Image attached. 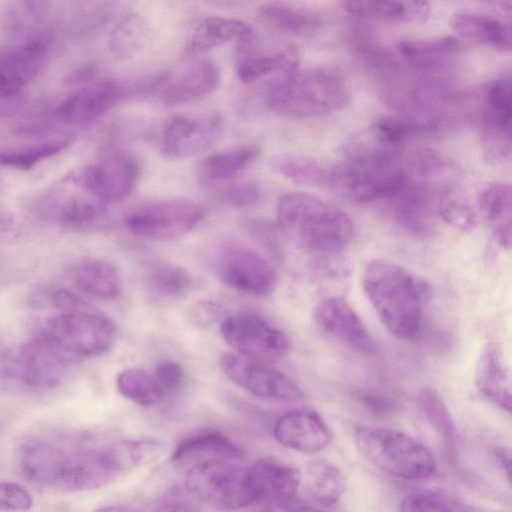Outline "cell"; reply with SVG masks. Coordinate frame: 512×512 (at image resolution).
I'll use <instances>...</instances> for the list:
<instances>
[{
  "instance_id": "1",
  "label": "cell",
  "mask_w": 512,
  "mask_h": 512,
  "mask_svg": "<svg viewBox=\"0 0 512 512\" xmlns=\"http://www.w3.org/2000/svg\"><path fill=\"white\" fill-rule=\"evenodd\" d=\"M20 467L33 483L67 492L102 488L121 474L113 444L99 446L62 437L27 441L21 449Z\"/></svg>"
},
{
  "instance_id": "2",
  "label": "cell",
  "mask_w": 512,
  "mask_h": 512,
  "mask_svg": "<svg viewBox=\"0 0 512 512\" xmlns=\"http://www.w3.org/2000/svg\"><path fill=\"white\" fill-rule=\"evenodd\" d=\"M363 289L383 325L395 336L415 338L430 296L428 283L412 271L387 260L365 267Z\"/></svg>"
},
{
  "instance_id": "3",
  "label": "cell",
  "mask_w": 512,
  "mask_h": 512,
  "mask_svg": "<svg viewBox=\"0 0 512 512\" xmlns=\"http://www.w3.org/2000/svg\"><path fill=\"white\" fill-rule=\"evenodd\" d=\"M277 220L283 234L307 251L338 252L353 235L352 221L343 210L305 192L284 195Z\"/></svg>"
},
{
  "instance_id": "4",
  "label": "cell",
  "mask_w": 512,
  "mask_h": 512,
  "mask_svg": "<svg viewBox=\"0 0 512 512\" xmlns=\"http://www.w3.org/2000/svg\"><path fill=\"white\" fill-rule=\"evenodd\" d=\"M343 78L330 70H296L279 78L266 102L275 113L289 118L323 116L342 109L349 101Z\"/></svg>"
},
{
  "instance_id": "5",
  "label": "cell",
  "mask_w": 512,
  "mask_h": 512,
  "mask_svg": "<svg viewBox=\"0 0 512 512\" xmlns=\"http://www.w3.org/2000/svg\"><path fill=\"white\" fill-rule=\"evenodd\" d=\"M328 181L342 197L367 203L394 197L408 177L396 155L361 148L334 168Z\"/></svg>"
},
{
  "instance_id": "6",
  "label": "cell",
  "mask_w": 512,
  "mask_h": 512,
  "mask_svg": "<svg viewBox=\"0 0 512 512\" xmlns=\"http://www.w3.org/2000/svg\"><path fill=\"white\" fill-rule=\"evenodd\" d=\"M354 442L370 463L399 479H426L436 469L432 453L417 439L398 430L362 426L356 429Z\"/></svg>"
},
{
  "instance_id": "7",
  "label": "cell",
  "mask_w": 512,
  "mask_h": 512,
  "mask_svg": "<svg viewBox=\"0 0 512 512\" xmlns=\"http://www.w3.org/2000/svg\"><path fill=\"white\" fill-rule=\"evenodd\" d=\"M115 334L107 316L85 306L48 318L36 333L70 363L105 353Z\"/></svg>"
},
{
  "instance_id": "8",
  "label": "cell",
  "mask_w": 512,
  "mask_h": 512,
  "mask_svg": "<svg viewBox=\"0 0 512 512\" xmlns=\"http://www.w3.org/2000/svg\"><path fill=\"white\" fill-rule=\"evenodd\" d=\"M185 490L197 501L218 510L254 505L248 467L230 460L201 463L186 471Z\"/></svg>"
},
{
  "instance_id": "9",
  "label": "cell",
  "mask_w": 512,
  "mask_h": 512,
  "mask_svg": "<svg viewBox=\"0 0 512 512\" xmlns=\"http://www.w3.org/2000/svg\"><path fill=\"white\" fill-rule=\"evenodd\" d=\"M203 217L202 207L186 198H173L145 206L126 221L129 232L152 241H169L194 229Z\"/></svg>"
},
{
  "instance_id": "10",
  "label": "cell",
  "mask_w": 512,
  "mask_h": 512,
  "mask_svg": "<svg viewBox=\"0 0 512 512\" xmlns=\"http://www.w3.org/2000/svg\"><path fill=\"white\" fill-rule=\"evenodd\" d=\"M220 332L237 354L265 364L284 356L290 347L282 331L252 313L225 317Z\"/></svg>"
},
{
  "instance_id": "11",
  "label": "cell",
  "mask_w": 512,
  "mask_h": 512,
  "mask_svg": "<svg viewBox=\"0 0 512 512\" xmlns=\"http://www.w3.org/2000/svg\"><path fill=\"white\" fill-rule=\"evenodd\" d=\"M138 175V163L133 156L121 150H112L98 163L85 166L68 177L105 205L125 199Z\"/></svg>"
},
{
  "instance_id": "12",
  "label": "cell",
  "mask_w": 512,
  "mask_h": 512,
  "mask_svg": "<svg viewBox=\"0 0 512 512\" xmlns=\"http://www.w3.org/2000/svg\"><path fill=\"white\" fill-rule=\"evenodd\" d=\"M219 363L230 381L258 397L295 401L304 396L296 383L268 364L237 353L223 354Z\"/></svg>"
},
{
  "instance_id": "13",
  "label": "cell",
  "mask_w": 512,
  "mask_h": 512,
  "mask_svg": "<svg viewBox=\"0 0 512 512\" xmlns=\"http://www.w3.org/2000/svg\"><path fill=\"white\" fill-rule=\"evenodd\" d=\"M70 364L35 334L9 355L5 369L30 388L51 389L59 385Z\"/></svg>"
},
{
  "instance_id": "14",
  "label": "cell",
  "mask_w": 512,
  "mask_h": 512,
  "mask_svg": "<svg viewBox=\"0 0 512 512\" xmlns=\"http://www.w3.org/2000/svg\"><path fill=\"white\" fill-rule=\"evenodd\" d=\"M224 121L217 113L173 117L163 130L160 150L169 159H185L209 150L221 138Z\"/></svg>"
},
{
  "instance_id": "15",
  "label": "cell",
  "mask_w": 512,
  "mask_h": 512,
  "mask_svg": "<svg viewBox=\"0 0 512 512\" xmlns=\"http://www.w3.org/2000/svg\"><path fill=\"white\" fill-rule=\"evenodd\" d=\"M48 49L43 33L0 47V99L21 98L23 89L44 67Z\"/></svg>"
},
{
  "instance_id": "16",
  "label": "cell",
  "mask_w": 512,
  "mask_h": 512,
  "mask_svg": "<svg viewBox=\"0 0 512 512\" xmlns=\"http://www.w3.org/2000/svg\"><path fill=\"white\" fill-rule=\"evenodd\" d=\"M511 95L509 76L495 80L485 93L482 146L485 159L492 163L511 154Z\"/></svg>"
},
{
  "instance_id": "17",
  "label": "cell",
  "mask_w": 512,
  "mask_h": 512,
  "mask_svg": "<svg viewBox=\"0 0 512 512\" xmlns=\"http://www.w3.org/2000/svg\"><path fill=\"white\" fill-rule=\"evenodd\" d=\"M216 272L221 282L242 293L263 296L275 285L272 266L257 253L233 247L217 260Z\"/></svg>"
},
{
  "instance_id": "18",
  "label": "cell",
  "mask_w": 512,
  "mask_h": 512,
  "mask_svg": "<svg viewBox=\"0 0 512 512\" xmlns=\"http://www.w3.org/2000/svg\"><path fill=\"white\" fill-rule=\"evenodd\" d=\"M128 92L129 87L119 80L92 82L65 98L56 112L68 125H87L113 109Z\"/></svg>"
},
{
  "instance_id": "19",
  "label": "cell",
  "mask_w": 512,
  "mask_h": 512,
  "mask_svg": "<svg viewBox=\"0 0 512 512\" xmlns=\"http://www.w3.org/2000/svg\"><path fill=\"white\" fill-rule=\"evenodd\" d=\"M248 470L254 504L266 509L284 510L296 499L301 483V473L297 468L261 459Z\"/></svg>"
},
{
  "instance_id": "20",
  "label": "cell",
  "mask_w": 512,
  "mask_h": 512,
  "mask_svg": "<svg viewBox=\"0 0 512 512\" xmlns=\"http://www.w3.org/2000/svg\"><path fill=\"white\" fill-rule=\"evenodd\" d=\"M316 325L356 351L371 354L374 342L367 328L349 303L343 298L329 297L314 308Z\"/></svg>"
},
{
  "instance_id": "21",
  "label": "cell",
  "mask_w": 512,
  "mask_h": 512,
  "mask_svg": "<svg viewBox=\"0 0 512 512\" xmlns=\"http://www.w3.org/2000/svg\"><path fill=\"white\" fill-rule=\"evenodd\" d=\"M273 435L282 446L302 453L319 452L332 439L324 420L316 412L303 409L282 415L274 425Z\"/></svg>"
},
{
  "instance_id": "22",
  "label": "cell",
  "mask_w": 512,
  "mask_h": 512,
  "mask_svg": "<svg viewBox=\"0 0 512 512\" xmlns=\"http://www.w3.org/2000/svg\"><path fill=\"white\" fill-rule=\"evenodd\" d=\"M243 454V449L223 433L204 430L182 439L175 447L171 461L188 470L209 461H234L241 458Z\"/></svg>"
},
{
  "instance_id": "23",
  "label": "cell",
  "mask_w": 512,
  "mask_h": 512,
  "mask_svg": "<svg viewBox=\"0 0 512 512\" xmlns=\"http://www.w3.org/2000/svg\"><path fill=\"white\" fill-rule=\"evenodd\" d=\"M475 386L486 399L507 413L511 412V378L501 348L486 344L477 359Z\"/></svg>"
},
{
  "instance_id": "24",
  "label": "cell",
  "mask_w": 512,
  "mask_h": 512,
  "mask_svg": "<svg viewBox=\"0 0 512 512\" xmlns=\"http://www.w3.org/2000/svg\"><path fill=\"white\" fill-rule=\"evenodd\" d=\"M395 216L409 232L428 236L435 228L437 202H434L427 188L406 185L395 196Z\"/></svg>"
},
{
  "instance_id": "25",
  "label": "cell",
  "mask_w": 512,
  "mask_h": 512,
  "mask_svg": "<svg viewBox=\"0 0 512 512\" xmlns=\"http://www.w3.org/2000/svg\"><path fill=\"white\" fill-rule=\"evenodd\" d=\"M254 40V31L246 22L219 16L203 19L189 41L187 51L200 54L230 42H237L243 48Z\"/></svg>"
},
{
  "instance_id": "26",
  "label": "cell",
  "mask_w": 512,
  "mask_h": 512,
  "mask_svg": "<svg viewBox=\"0 0 512 512\" xmlns=\"http://www.w3.org/2000/svg\"><path fill=\"white\" fill-rule=\"evenodd\" d=\"M450 28L460 37L502 52L512 47V29L499 19L469 12H457L449 19Z\"/></svg>"
},
{
  "instance_id": "27",
  "label": "cell",
  "mask_w": 512,
  "mask_h": 512,
  "mask_svg": "<svg viewBox=\"0 0 512 512\" xmlns=\"http://www.w3.org/2000/svg\"><path fill=\"white\" fill-rule=\"evenodd\" d=\"M221 82L217 63L202 60L193 64L162 91V99L170 105L187 103L214 92Z\"/></svg>"
},
{
  "instance_id": "28",
  "label": "cell",
  "mask_w": 512,
  "mask_h": 512,
  "mask_svg": "<svg viewBox=\"0 0 512 512\" xmlns=\"http://www.w3.org/2000/svg\"><path fill=\"white\" fill-rule=\"evenodd\" d=\"M478 205L495 241L503 248L511 246L512 191L507 183L488 184L481 192Z\"/></svg>"
},
{
  "instance_id": "29",
  "label": "cell",
  "mask_w": 512,
  "mask_h": 512,
  "mask_svg": "<svg viewBox=\"0 0 512 512\" xmlns=\"http://www.w3.org/2000/svg\"><path fill=\"white\" fill-rule=\"evenodd\" d=\"M72 280L80 291L101 300H114L122 290L118 270L103 260L87 259L79 262L72 270Z\"/></svg>"
},
{
  "instance_id": "30",
  "label": "cell",
  "mask_w": 512,
  "mask_h": 512,
  "mask_svg": "<svg viewBox=\"0 0 512 512\" xmlns=\"http://www.w3.org/2000/svg\"><path fill=\"white\" fill-rule=\"evenodd\" d=\"M343 6L352 15L412 24L426 22L431 13L426 1H346Z\"/></svg>"
},
{
  "instance_id": "31",
  "label": "cell",
  "mask_w": 512,
  "mask_h": 512,
  "mask_svg": "<svg viewBox=\"0 0 512 512\" xmlns=\"http://www.w3.org/2000/svg\"><path fill=\"white\" fill-rule=\"evenodd\" d=\"M144 286L149 300L165 304L184 298L192 287V278L179 266L161 264L150 270Z\"/></svg>"
},
{
  "instance_id": "32",
  "label": "cell",
  "mask_w": 512,
  "mask_h": 512,
  "mask_svg": "<svg viewBox=\"0 0 512 512\" xmlns=\"http://www.w3.org/2000/svg\"><path fill=\"white\" fill-rule=\"evenodd\" d=\"M299 60L297 47L290 45L276 53L243 57L237 65L236 74L246 84L276 72L285 76L298 70Z\"/></svg>"
},
{
  "instance_id": "33",
  "label": "cell",
  "mask_w": 512,
  "mask_h": 512,
  "mask_svg": "<svg viewBox=\"0 0 512 512\" xmlns=\"http://www.w3.org/2000/svg\"><path fill=\"white\" fill-rule=\"evenodd\" d=\"M149 29L145 19L136 12L122 15L109 36V49L119 60H131L144 48Z\"/></svg>"
},
{
  "instance_id": "34",
  "label": "cell",
  "mask_w": 512,
  "mask_h": 512,
  "mask_svg": "<svg viewBox=\"0 0 512 512\" xmlns=\"http://www.w3.org/2000/svg\"><path fill=\"white\" fill-rule=\"evenodd\" d=\"M269 165L274 172L296 184L318 186L328 181L329 177L316 159L296 153L275 154Z\"/></svg>"
},
{
  "instance_id": "35",
  "label": "cell",
  "mask_w": 512,
  "mask_h": 512,
  "mask_svg": "<svg viewBox=\"0 0 512 512\" xmlns=\"http://www.w3.org/2000/svg\"><path fill=\"white\" fill-rule=\"evenodd\" d=\"M258 16L270 26L288 33H306L319 24L307 10L287 2H268L258 9Z\"/></svg>"
},
{
  "instance_id": "36",
  "label": "cell",
  "mask_w": 512,
  "mask_h": 512,
  "mask_svg": "<svg viewBox=\"0 0 512 512\" xmlns=\"http://www.w3.org/2000/svg\"><path fill=\"white\" fill-rule=\"evenodd\" d=\"M308 482L313 498L326 506L336 504L345 489L341 470L325 459L311 462L308 467Z\"/></svg>"
},
{
  "instance_id": "37",
  "label": "cell",
  "mask_w": 512,
  "mask_h": 512,
  "mask_svg": "<svg viewBox=\"0 0 512 512\" xmlns=\"http://www.w3.org/2000/svg\"><path fill=\"white\" fill-rule=\"evenodd\" d=\"M113 450L121 473L158 461L166 450V443L157 438H138L113 443Z\"/></svg>"
},
{
  "instance_id": "38",
  "label": "cell",
  "mask_w": 512,
  "mask_h": 512,
  "mask_svg": "<svg viewBox=\"0 0 512 512\" xmlns=\"http://www.w3.org/2000/svg\"><path fill=\"white\" fill-rule=\"evenodd\" d=\"M116 386L123 397L144 407L154 406L166 397L153 375L138 368L121 371Z\"/></svg>"
},
{
  "instance_id": "39",
  "label": "cell",
  "mask_w": 512,
  "mask_h": 512,
  "mask_svg": "<svg viewBox=\"0 0 512 512\" xmlns=\"http://www.w3.org/2000/svg\"><path fill=\"white\" fill-rule=\"evenodd\" d=\"M255 145H245L207 157L203 163V172L210 180L231 178L248 167L258 156Z\"/></svg>"
},
{
  "instance_id": "40",
  "label": "cell",
  "mask_w": 512,
  "mask_h": 512,
  "mask_svg": "<svg viewBox=\"0 0 512 512\" xmlns=\"http://www.w3.org/2000/svg\"><path fill=\"white\" fill-rule=\"evenodd\" d=\"M103 206L98 200L72 195L53 207V217L61 225L82 229L92 225L102 214Z\"/></svg>"
},
{
  "instance_id": "41",
  "label": "cell",
  "mask_w": 512,
  "mask_h": 512,
  "mask_svg": "<svg viewBox=\"0 0 512 512\" xmlns=\"http://www.w3.org/2000/svg\"><path fill=\"white\" fill-rule=\"evenodd\" d=\"M438 216L449 226L461 232L472 231L478 223V213L459 192L446 190L438 198Z\"/></svg>"
},
{
  "instance_id": "42",
  "label": "cell",
  "mask_w": 512,
  "mask_h": 512,
  "mask_svg": "<svg viewBox=\"0 0 512 512\" xmlns=\"http://www.w3.org/2000/svg\"><path fill=\"white\" fill-rule=\"evenodd\" d=\"M418 405L432 427L450 444L456 439L454 420L439 393L432 388H423L417 396Z\"/></svg>"
},
{
  "instance_id": "43",
  "label": "cell",
  "mask_w": 512,
  "mask_h": 512,
  "mask_svg": "<svg viewBox=\"0 0 512 512\" xmlns=\"http://www.w3.org/2000/svg\"><path fill=\"white\" fill-rule=\"evenodd\" d=\"M460 46L458 39L445 36L428 40H405L399 43L400 53L407 59L429 63L455 53Z\"/></svg>"
},
{
  "instance_id": "44",
  "label": "cell",
  "mask_w": 512,
  "mask_h": 512,
  "mask_svg": "<svg viewBox=\"0 0 512 512\" xmlns=\"http://www.w3.org/2000/svg\"><path fill=\"white\" fill-rule=\"evenodd\" d=\"M69 144V140H53L22 149L0 151V165L29 170L43 159L60 153Z\"/></svg>"
},
{
  "instance_id": "45",
  "label": "cell",
  "mask_w": 512,
  "mask_h": 512,
  "mask_svg": "<svg viewBox=\"0 0 512 512\" xmlns=\"http://www.w3.org/2000/svg\"><path fill=\"white\" fill-rule=\"evenodd\" d=\"M370 132L373 144H368L367 148L396 156L406 136L404 125L391 116L378 119Z\"/></svg>"
},
{
  "instance_id": "46",
  "label": "cell",
  "mask_w": 512,
  "mask_h": 512,
  "mask_svg": "<svg viewBox=\"0 0 512 512\" xmlns=\"http://www.w3.org/2000/svg\"><path fill=\"white\" fill-rule=\"evenodd\" d=\"M401 512H455L449 501L435 493L420 492L407 495L400 504Z\"/></svg>"
},
{
  "instance_id": "47",
  "label": "cell",
  "mask_w": 512,
  "mask_h": 512,
  "mask_svg": "<svg viewBox=\"0 0 512 512\" xmlns=\"http://www.w3.org/2000/svg\"><path fill=\"white\" fill-rule=\"evenodd\" d=\"M46 5L47 3L42 1L16 3L8 15L9 24L15 30H25L33 27L37 22L41 21Z\"/></svg>"
},
{
  "instance_id": "48",
  "label": "cell",
  "mask_w": 512,
  "mask_h": 512,
  "mask_svg": "<svg viewBox=\"0 0 512 512\" xmlns=\"http://www.w3.org/2000/svg\"><path fill=\"white\" fill-rule=\"evenodd\" d=\"M32 505L33 498L25 487L15 482H0V511L21 512Z\"/></svg>"
},
{
  "instance_id": "49",
  "label": "cell",
  "mask_w": 512,
  "mask_h": 512,
  "mask_svg": "<svg viewBox=\"0 0 512 512\" xmlns=\"http://www.w3.org/2000/svg\"><path fill=\"white\" fill-rule=\"evenodd\" d=\"M260 196L259 187L251 182L238 183L225 189L221 195L222 201L233 208H243L253 205Z\"/></svg>"
},
{
  "instance_id": "50",
  "label": "cell",
  "mask_w": 512,
  "mask_h": 512,
  "mask_svg": "<svg viewBox=\"0 0 512 512\" xmlns=\"http://www.w3.org/2000/svg\"><path fill=\"white\" fill-rule=\"evenodd\" d=\"M152 375L165 396L176 391L183 380L181 366L169 360L157 364Z\"/></svg>"
},
{
  "instance_id": "51",
  "label": "cell",
  "mask_w": 512,
  "mask_h": 512,
  "mask_svg": "<svg viewBox=\"0 0 512 512\" xmlns=\"http://www.w3.org/2000/svg\"><path fill=\"white\" fill-rule=\"evenodd\" d=\"M445 161L440 154L431 149H422L412 158L411 168L420 177H434L441 173Z\"/></svg>"
},
{
  "instance_id": "52",
  "label": "cell",
  "mask_w": 512,
  "mask_h": 512,
  "mask_svg": "<svg viewBox=\"0 0 512 512\" xmlns=\"http://www.w3.org/2000/svg\"><path fill=\"white\" fill-rule=\"evenodd\" d=\"M186 491V490H185ZM159 512H202L195 499L186 491L172 489L158 504Z\"/></svg>"
},
{
  "instance_id": "53",
  "label": "cell",
  "mask_w": 512,
  "mask_h": 512,
  "mask_svg": "<svg viewBox=\"0 0 512 512\" xmlns=\"http://www.w3.org/2000/svg\"><path fill=\"white\" fill-rule=\"evenodd\" d=\"M48 302L64 312L76 310L84 307V303L73 292L65 288H56L48 293Z\"/></svg>"
},
{
  "instance_id": "54",
  "label": "cell",
  "mask_w": 512,
  "mask_h": 512,
  "mask_svg": "<svg viewBox=\"0 0 512 512\" xmlns=\"http://www.w3.org/2000/svg\"><path fill=\"white\" fill-rule=\"evenodd\" d=\"M224 314V309L213 302H202L195 309V318L201 324H211Z\"/></svg>"
},
{
  "instance_id": "55",
  "label": "cell",
  "mask_w": 512,
  "mask_h": 512,
  "mask_svg": "<svg viewBox=\"0 0 512 512\" xmlns=\"http://www.w3.org/2000/svg\"><path fill=\"white\" fill-rule=\"evenodd\" d=\"M360 399L365 406L375 413H387L393 410L394 407V404L389 399L377 395L365 394Z\"/></svg>"
},
{
  "instance_id": "56",
  "label": "cell",
  "mask_w": 512,
  "mask_h": 512,
  "mask_svg": "<svg viewBox=\"0 0 512 512\" xmlns=\"http://www.w3.org/2000/svg\"><path fill=\"white\" fill-rule=\"evenodd\" d=\"M97 74V67L94 64H86L75 70L69 77L73 84H90Z\"/></svg>"
},
{
  "instance_id": "57",
  "label": "cell",
  "mask_w": 512,
  "mask_h": 512,
  "mask_svg": "<svg viewBox=\"0 0 512 512\" xmlns=\"http://www.w3.org/2000/svg\"><path fill=\"white\" fill-rule=\"evenodd\" d=\"M285 512H327L310 504L295 499L285 509Z\"/></svg>"
},
{
  "instance_id": "58",
  "label": "cell",
  "mask_w": 512,
  "mask_h": 512,
  "mask_svg": "<svg viewBox=\"0 0 512 512\" xmlns=\"http://www.w3.org/2000/svg\"><path fill=\"white\" fill-rule=\"evenodd\" d=\"M498 458L507 474L508 479H510V467H511V452L509 448H502L497 452Z\"/></svg>"
},
{
  "instance_id": "59",
  "label": "cell",
  "mask_w": 512,
  "mask_h": 512,
  "mask_svg": "<svg viewBox=\"0 0 512 512\" xmlns=\"http://www.w3.org/2000/svg\"><path fill=\"white\" fill-rule=\"evenodd\" d=\"M95 512H140L139 510L126 505H107L98 508Z\"/></svg>"
},
{
  "instance_id": "60",
  "label": "cell",
  "mask_w": 512,
  "mask_h": 512,
  "mask_svg": "<svg viewBox=\"0 0 512 512\" xmlns=\"http://www.w3.org/2000/svg\"><path fill=\"white\" fill-rule=\"evenodd\" d=\"M475 512H479V511H475Z\"/></svg>"
}]
</instances>
